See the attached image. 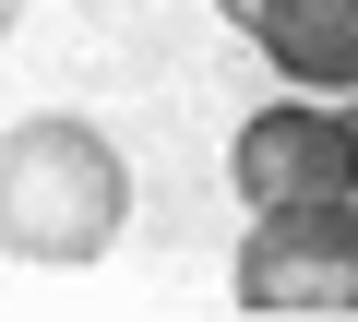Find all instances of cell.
I'll use <instances>...</instances> for the list:
<instances>
[{"mask_svg": "<svg viewBox=\"0 0 358 322\" xmlns=\"http://www.w3.org/2000/svg\"><path fill=\"white\" fill-rule=\"evenodd\" d=\"M239 191H251V203L358 191V119H322V108H263V119H239Z\"/></svg>", "mask_w": 358, "mask_h": 322, "instance_id": "obj_3", "label": "cell"}, {"mask_svg": "<svg viewBox=\"0 0 358 322\" xmlns=\"http://www.w3.org/2000/svg\"><path fill=\"white\" fill-rule=\"evenodd\" d=\"M251 36L287 84H358V0H263Z\"/></svg>", "mask_w": 358, "mask_h": 322, "instance_id": "obj_4", "label": "cell"}, {"mask_svg": "<svg viewBox=\"0 0 358 322\" xmlns=\"http://www.w3.org/2000/svg\"><path fill=\"white\" fill-rule=\"evenodd\" d=\"M227 13H239V24H263V0H227Z\"/></svg>", "mask_w": 358, "mask_h": 322, "instance_id": "obj_5", "label": "cell"}, {"mask_svg": "<svg viewBox=\"0 0 358 322\" xmlns=\"http://www.w3.org/2000/svg\"><path fill=\"white\" fill-rule=\"evenodd\" d=\"M120 155L84 119H13V168H0V239L24 263H96L120 239Z\"/></svg>", "mask_w": 358, "mask_h": 322, "instance_id": "obj_1", "label": "cell"}, {"mask_svg": "<svg viewBox=\"0 0 358 322\" xmlns=\"http://www.w3.org/2000/svg\"><path fill=\"white\" fill-rule=\"evenodd\" d=\"M239 298L251 310H358V203H263V227L239 239Z\"/></svg>", "mask_w": 358, "mask_h": 322, "instance_id": "obj_2", "label": "cell"}]
</instances>
